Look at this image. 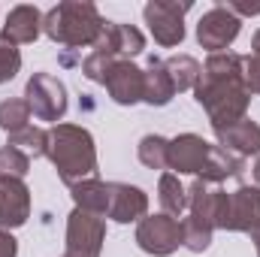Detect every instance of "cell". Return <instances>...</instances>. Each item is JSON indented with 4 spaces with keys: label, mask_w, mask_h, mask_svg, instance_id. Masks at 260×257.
Wrapping results in <instances>:
<instances>
[{
    "label": "cell",
    "mask_w": 260,
    "mask_h": 257,
    "mask_svg": "<svg viewBox=\"0 0 260 257\" xmlns=\"http://www.w3.org/2000/svg\"><path fill=\"white\" fill-rule=\"evenodd\" d=\"M148 215V197L136 185L124 182H109V203H106V218H112L115 224H130V221H142Z\"/></svg>",
    "instance_id": "obj_12"
},
{
    "label": "cell",
    "mask_w": 260,
    "mask_h": 257,
    "mask_svg": "<svg viewBox=\"0 0 260 257\" xmlns=\"http://www.w3.org/2000/svg\"><path fill=\"white\" fill-rule=\"evenodd\" d=\"M239 182H242V185H248V188H257V191H260V154H257V157H245V170H242Z\"/></svg>",
    "instance_id": "obj_28"
},
{
    "label": "cell",
    "mask_w": 260,
    "mask_h": 257,
    "mask_svg": "<svg viewBox=\"0 0 260 257\" xmlns=\"http://www.w3.org/2000/svg\"><path fill=\"white\" fill-rule=\"evenodd\" d=\"M227 212H230V194L212 182L197 179L188 188V218L182 221L185 248L194 254H203L212 245L215 230L227 227Z\"/></svg>",
    "instance_id": "obj_4"
},
{
    "label": "cell",
    "mask_w": 260,
    "mask_h": 257,
    "mask_svg": "<svg viewBox=\"0 0 260 257\" xmlns=\"http://www.w3.org/2000/svg\"><path fill=\"white\" fill-rule=\"evenodd\" d=\"M167 151H170V139H164V136H157V133L142 136L139 145H136L139 164L148 167V170H167Z\"/></svg>",
    "instance_id": "obj_21"
},
{
    "label": "cell",
    "mask_w": 260,
    "mask_h": 257,
    "mask_svg": "<svg viewBox=\"0 0 260 257\" xmlns=\"http://www.w3.org/2000/svg\"><path fill=\"white\" fill-rule=\"evenodd\" d=\"M242 76L251 94H260V55H248L242 58Z\"/></svg>",
    "instance_id": "obj_27"
},
{
    "label": "cell",
    "mask_w": 260,
    "mask_h": 257,
    "mask_svg": "<svg viewBox=\"0 0 260 257\" xmlns=\"http://www.w3.org/2000/svg\"><path fill=\"white\" fill-rule=\"evenodd\" d=\"M194 100L206 109L212 130H224L242 121L251 103V91L242 76V55L230 49L209 55L194 88Z\"/></svg>",
    "instance_id": "obj_1"
},
{
    "label": "cell",
    "mask_w": 260,
    "mask_h": 257,
    "mask_svg": "<svg viewBox=\"0 0 260 257\" xmlns=\"http://www.w3.org/2000/svg\"><path fill=\"white\" fill-rule=\"evenodd\" d=\"M106 242V221L88 209H73L67 218V251L64 257H100Z\"/></svg>",
    "instance_id": "obj_8"
},
{
    "label": "cell",
    "mask_w": 260,
    "mask_h": 257,
    "mask_svg": "<svg viewBox=\"0 0 260 257\" xmlns=\"http://www.w3.org/2000/svg\"><path fill=\"white\" fill-rule=\"evenodd\" d=\"M103 27H106V18L100 15V9L94 3H85V0L58 3L43 15V34L67 49H79V46L94 49Z\"/></svg>",
    "instance_id": "obj_5"
},
{
    "label": "cell",
    "mask_w": 260,
    "mask_h": 257,
    "mask_svg": "<svg viewBox=\"0 0 260 257\" xmlns=\"http://www.w3.org/2000/svg\"><path fill=\"white\" fill-rule=\"evenodd\" d=\"M24 100L30 106V112L40 121H52V127L67 115V88L61 79H55L52 73H34L27 79L24 88Z\"/></svg>",
    "instance_id": "obj_9"
},
{
    "label": "cell",
    "mask_w": 260,
    "mask_h": 257,
    "mask_svg": "<svg viewBox=\"0 0 260 257\" xmlns=\"http://www.w3.org/2000/svg\"><path fill=\"white\" fill-rule=\"evenodd\" d=\"M142 49H145L142 30L133 27V24H118V21H106L100 40L94 43V52H103L109 58H124V61L139 55Z\"/></svg>",
    "instance_id": "obj_13"
},
{
    "label": "cell",
    "mask_w": 260,
    "mask_h": 257,
    "mask_svg": "<svg viewBox=\"0 0 260 257\" xmlns=\"http://www.w3.org/2000/svg\"><path fill=\"white\" fill-rule=\"evenodd\" d=\"M30 106H27V100H18V97H9V100H3L0 103V127L6 130L9 136L12 133H18V130L30 127Z\"/></svg>",
    "instance_id": "obj_23"
},
{
    "label": "cell",
    "mask_w": 260,
    "mask_h": 257,
    "mask_svg": "<svg viewBox=\"0 0 260 257\" xmlns=\"http://www.w3.org/2000/svg\"><path fill=\"white\" fill-rule=\"evenodd\" d=\"M167 70H170V76H173V85H176V91L197 88V82H200V73H203L200 61H194L191 55H173V58L167 61Z\"/></svg>",
    "instance_id": "obj_22"
},
{
    "label": "cell",
    "mask_w": 260,
    "mask_h": 257,
    "mask_svg": "<svg viewBox=\"0 0 260 257\" xmlns=\"http://www.w3.org/2000/svg\"><path fill=\"white\" fill-rule=\"evenodd\" d=\"M46 157L55 164L61 182L67 188L85 182V179H97V148H94V136L82 124H55L49 127L46 139Z\"/></svg>",
    "instance_id": "obj_3"
},
{
    "label": "cell",
    "mask_w": 260,
    "mask_h": 257,
    "mask_svg": "<svg viewBox=\"0 0 260 257\" xmlns=\"http://www.w3.org/2000/svg\"><path fill=\"white\" fill-rule=\"evenodd\" d=\"M30 218V191L21 179L0 176V230L21 227Z\"/></svg>",
    "instance_id": "obj_14"
},
{
    "label": "cell",
    "mask_w": 260,
    "mask_h": 257,
    "mask_svg": "<svg viewBox=\"0 0 260 257\" xmlns=\"http://www.w3.org/2000/svg\"><path fill=\"white\" fill-rule=\"evenodd\" d=\"M18 254V242L9 230H0V257H15Z\"/></svg>",
    "instance_id": "obj_30"
},
{
    "label": "cell",
    "mask_w": 260,
    "mask_h": 257,
    "mask_svg": "<svg viewBox=\"0 0 260 257\" xmlns=\"http://www.w3.org/2000/svg\"><path fill=\"white\" fill-rule=\"evenodd\" d=\"M191 9V0H151L145 3L142 15H145V24L154 37L157 46L164 49H173L185 40V12Z\"/></svg>",
    "instance_id": "obj_7"
},
{
    "label": "cell",
    "mask_w": 260,
    "mask_h": 257,
    "mask_svg": "<svg viewBox=\"0 0 260 257\" xmlns=\"http://www.w3.org/2000/svg\"><path fill=\"white\" fill-rule=\"evenodd\" d=\"M30 173V157L15 148V145H3L0 148V176L6 179H24Z\"/></svg>",
    "instance_id": "obj_25"
},
{
    "label": "cell",
    "mask_w": 260,
    "mask_h": 257,
    "mask_svg": "<svg viewBox=\"0 0 260 257\" xmlns=\"http://www.w3.org/2000/svg\"><path fill=\"white\" fill-rule=\"evenodd\" d=\"M43 34V12L30 3H21L15 9H9L6 24H3V37H9L15 46H27Z\"/></svg>",
    "instance_id": "obj_17"
},
{
    "label": "cell",
    "mask_w": 260,
    "mask_h": 257,
    "mask_svg": "<svg viewBox=\"0 0 260 257\" xmlns=\"http://www.w3.org/2000/svg\"><path fill=\"white\" fill-rule=\"evenodd\" d=\"M103 85H106L109 97L115 103H121V106H133V103L142 100V70L133 64V61L118 58L115 64L109 67Z\"/></svg>",
    "instance_id": "obj_15"
},
{
    "label": "cell",
    "mask_w": 260,
    "mask_h": 257,
    "mask_svg": "<svg viewBox=\"0 0 260 257\" xmlns=\"http://www.w3.org/2000/svg\"><path fill=\"white\" fill-rule=\"evenodd\" d=\"M251 55H260V30L251 37Z\"/></svg>",
    "instance_id": "obj_31"
},
{
    "label": "cell",
    "mask_w": 260,
    "mask_h": 257,
    "mask_svg": "<svg viewBox=\"0 0 260 257\" xmlns=\"http://www.w3.org/2000/svg\"><path fill=\"white\" fill-rule=\"evenodd\" d=\"M167 170H173L176 176L191 173L203 182L221 185L224 179H239L245 170V157H236L230 151H224L221 145L206 142L197 133H182L176 139H170V151H167Z\"/></svg>",
    "instance_id": "obj_2"
},
{
    "label": "cell",
    "mask_w": 260,
    "mask_h": 257,
    "mask_svg": "<svg viewBox=\"0 0 260 257\" xmlns=\"http://www.w3.org/2000/svg\"><path fill=\"white\" fill-rule=\"evenodd\" d=\"M239 30H242V18L233 15L224 3H215L197 21V43L203 49H209L212 55L215 52H227V46L239 37Z\"/></svg>",
    "instance_id": "obj_10"
},
{
    "label": "cell",
    "mask_w": 260,
    "mask_h": 257,
    "mask_svg": "<svg viewBox=\"0 0 260 257\" xmlns=\"http://www.w3.org/2000/svg\"><path fill=\"white\" fill-rule=\"evenodd\" d=\"M173 97H176V85L167 70V61L151 58L148 67L142 70V100L148 106H167Z\"/></svg>",
    "instance_id": "obj_18"
},
{
    "label": "cell",
    "mask_w": 260,
    "mask_h": 257,
    "mask_svg": "<svg viewBox=\"0 0 260 257\" xmlns=\"http://www.w3.org/2000/svg\"><path fill=\"white\" fill-rule=\"evenodd\" d=\"M257 257H260V248H257Z\"/></svg>",
    "instance_id": "obj_32"
},
{
    "label": "cell",
    "mask_w": 260,
    "mask_h": 257,
    "mask_svg": "<svg viewBox=\"0 0 260 257\" xmlns=\"http://www.w3.org/2000/svg\"><path fill=\"white\" fill-rule=\"evenodd\" d=\"M157 200H160L164 215H170V218H179L182 212H188V188L179 182L176 173H164L160 176V182H157Z\"/></svg>",
    "instance_id": "obj_20"
},
{
    "label": "cell",
    "mask_w": 260,
    "mask_h": 257,
    "mask_svg": "<svg viewBox=\"0 0 260 257\" xmlns=\"http://www.w3.org/2000/svg\"><path fill=\"white\" fill-rule=\"evenodd\" d=\"M233 233H245L257 242L260 248V191L239 185L230 194V212H227V227Z\"/></svg>",
    "instance_id": "obj_11"
},
{
    "label": "cell",
    "mask_w": 260,
    "mask_h": 257,
    "mask_svg": "<svg viewBox=\"0 0 260 257\" xmlns=\"http://www.w3.org/2000/svg\"><path fill=\"white\" fill-rule=\"evenodd\" d=\"M136 245L145 254L154 257H170L173 251H179L185 245V227L179 218L170 215H145L136 224Z\"/></svg>",
    "instance_id": "obj_6"
},
{
    "label": "cell",
    "mask_w": 260,
    "mask_h": 257,
    "mask_svg": "<svg viewBox=\"0 0 260 257\" xmlns=\"http://www.w3.org/2000/svg\"><path fill=\"white\" fill-rule=\"evenodd\" d=\"M18 70H21V52H18V46L9 37L0 34V85L9 82V79H15Z\"/></svg>",
    "instance_id": "obj_26"
},
{
    "label": "cell",
    "mask_w": 260,
    "mask_h": 257,
    "mask_svg": "<svg viewBox=\"0 0 260 257\" xmlns=\"http://www.w3.org/2000/svg\"><path fill=\"white\" fill-rule=\"evenodd\" d=\"M233 15H260V3H239V0H221Z\"/></svg>",
    "instance_id": "obj_29"
},
{
    "label": "cell",
    "mask_w": 260,
    "mask_h": 257,
    "mask_svg": "<svg viewBox=\"0 0 260 257\" xmlns=\"http://www.w3.org/2000/svg\"><path fill=\"white\" fill-rule=\"evenodd\" d=\"M46 139H49V130H43V127H24V130H18V133H12L6 145L21 148L27 157H30V154H34V157H46Z\"/></svg>",
    "instance_id": "obj_24"
},
{
    "label": "cell",
    "mask_w": 260,
    "mask_h": 257,
    "mask_svg": "<svg viewBox=\"0 0 260 257\" xmlns=\"http://www.w3.org/2000/svg\"><path fill=\"white\" fill-rule=\"evenodd\" d=\"M70 197L79 209H88L100 218H106V203H109V182H100V179H85L79 185L70 188Z\"/></svg>",
    "instance_id": "obj_19"
},
{
    "label": "cell",
    "mask_w": 260,
    "mask_h": 257,
    "mask_svg": "<svg viewBox=\"0 0 260 257\" xmlns=\"http://www.w3.org/2000/svg\"><path fill=\"white\" fill-rule=\"evenodd\" d=\"M215 133H218V145L236 157H257L260 154V124L251 118H242V121L224 130H215Z\"/></svg>",
    "instance_id": "obj_16"
}]
</instances>
